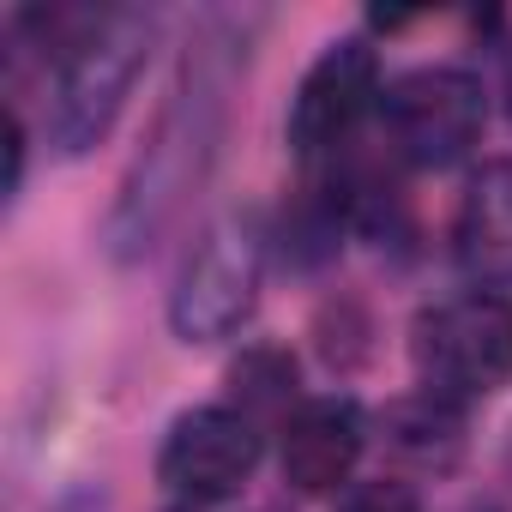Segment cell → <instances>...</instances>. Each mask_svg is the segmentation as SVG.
I'll list each match as a JSON object with an SVG mask.
<instances>
[{"label":"cell","mask_w":512,"mask_h":512,"mask_svg":"<svg viewBox=\"0 0 512 512\" xmlns=\"http://www.w3.org/2000/svg\"><path fill=\"white\" fill-rule=\"evenodd\" d=\"M362 410L350 398H314L284 416V482L302 494H332L362 458Z\"/></svg>","instance_id":"8"},{"label":"cell","mask_w":512,"mask_h":512,"mask_svg":"<svg viewBox=\"0 0 512 512\" xmlns=\"http://www.w3.org/2000/svg\"><path fill=\"white\" fill-rule=\"evenodd\" d=\"M386 446L398 464L410 470H452L458 446H464V422H458V404L422 392V398H404L386 410Z\"/></svg>","instance_id":"10"},{"label":"cell","mask_w":512,"mask_h":512,"mask_svg":"<svg viewBox=\"0 0 512 512\" xmlns=\"http://www.w3.org/2000/svg\"><path fill=\"white\" fill-rule=\"evenodd\" d=\"M380 97H386V91H380V61H374V49L356 43V37H350V43H332V49L308 67V79H302V91H296V103H290V145H296L308 163L344 151Z\"/></svg>","instance_id":"7"},{"label":"cell","mask_w":512,"mask_h":512,"mask_svg":"<svg viewBox=\"0 0 512 512\" xmlns=\"http://www.w3.org/2000/svg\"><path fill=\"white\" fill-rule=\"evenodd\" d=\"M235 73H241V31L229 19H211L187 43V61L169 85V103H163L139 163L127 169L115 211H109V253L115 260H139L175 223L187 193L205 181L217 139H223V121H229Z\"/></svg>","instance_id":"1"},{"label":"cell","mask_w":512,"mask_h":512,"mask_svg":"<svg viewBox=\"0 0 512 512\" xmlns=\"http://www.w3.org/2000/svg\"><path fill=\"white\" fill-rule=\"evenodd\" d=\"M506 115H512V61H506Z\"/></svg>","instance_id":"13"},{"label":"cell","mask_w":512,"mask_h":512,"mask_svg":"<svg viewBox=\"0 0 512 512\" xmlns=\"http://www.w3.org/2000/svg\"><path fill=\"white\" fill-rule=\"evenodd\" d=\"M260 464V422H247L241 410L229 404H205V410H187L163 452H157V476L175 500L187 506H217V500H235Z\"/></svg>","instance_id":"6"},{"label":"cell","mask_w":512,"mask_h":512,"mask_svg":"<svg viewBox=\"0 0 512 512\" xmlns=\"http://www.w3.org/2000/svg\"><path fill=\"white\" fill-rule=\"evenodd\" d=\"M229 380H235V398L247 404L241 410L247 422H253V410H284L296 398V362L284 350H253V356H241Z\"/></svg>","instance_id":"11"},{"label":"cell","mask_w":512,"mask_h":512,"mask_svg":"<svg viewBox=\"0 0 512 512\" xmlns=\"http://www.w3.org/2000/svg\"><path fill=\"white\" fill-rule=\"evenodd\" d=\"M344 512H422V500L404 488V482H362L350 500H344Z\"/></svg>","instance_id":"12"},{"label":"cell","mask_w":512,"mask_h":512,"mask_svg":"<svg viewBox=\"0 0 512 512\" xmlns=\"http://www.w3.org/2000/svg\"><path fill=\"white\" fill-rule=\"evenodd\" d=\"M151 37H157V19L151 13H133V7H109L85 25V37L55 61V103H49V139L79 157L91 151L121 103L133 97V79L145 73V55H151Z\"/></svg>","instance_id":"2"},{"label":"cell","mask_w":512,"mask_h":512,"mask_svg":"<svg viewBox=\"0 0 512 512\" xmlns=\"http://www.w3.org/2000/svg\"><path fill=\"white\" fill-rule=\"evenodd\" d=\"M452 247L476 284H512V157L476 169V181L458 199Z\"/></svg>","instance_id":"9"},{"label":"cell","mask_w":512,"mask_h":512,"mask_svg":"<svg viewBox=\"0 0 512 512\" xmlns=\"http://www.w3.org/2000/svg\"><path fill=\"white\" fill-rule=\"evenodd\" d=\"M260 272H266V229L253 211L217 217L199 247L187 253V266L169 296V326L181 344H217L229 338L253 302H260Z\"/></svg>","instance_id":"4"},{"label":"cell","mask_w":512,"mask_h":512,"mask_svg":"<svg viewBox=\"0 0 512 512\" xmlns=\"http://www.w3.org/2000/svg\"><path fill=\"white\" fill-rule=\"evenodd\" d=\"M482 85L458 67H416L386 85L380 121L386 139L404 163L416 169H446L482 139Z\"/></svg>","instance_id":"5"},{"label":"cell","mask_w":512,"mask_h":512,"mask_svg":"<svg viewBox=\"0 0 512 512\" xmlns=\"http://www.w3.org/2000/svg\"><path fill=\"white\" fill-rule=\"evenodd\" d=\"M67 512H91V506H85V500H79V506H67Z\"/></svg>","instance_id":"14"},{"label":"cell","mask_w":512,"mask_h":512,"mask_svg":"<svg viewBox=\"0 0 512 512\" xmlns=\"http://www.w3.org/2000/svg\"><path fill=\"white\" fill-rule=\"evenodd\" d=\"M410 350H416V374L428 380L434 398H446V404L488 398L512 380V302L494 290L446 296V302L422 308Z\"/></svg>","instance_id":"3"}]
</instances>
